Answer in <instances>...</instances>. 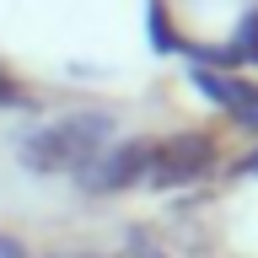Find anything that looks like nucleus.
<instances>
[{
  "mask_svg": "<svg viewBox=\"0 0 258 258\" xmlns=\"http://www.w3.org/2000/svg\"><path fill=\"white\" fill-rule=\"evenodd\" d=\"M113 118L108 108H81V113H64L54 124H38L22 135L16 145V161H22V172L32 177H76L97 151H108L113 145Z\"/></svg>",
  "mask_w": 258,
  "mask_h": 258,
  "instance_id": "nucleus-1",
  "label": "nucleus"
},
{
  "mask_svg": "<svg viewBox=\"0 0 258 258\" xmlns=\"http://www.w3.org/2000/svg\"><path fill=\"white\" fill-rule=\"evenodd\" d=\"M151 156H156V140H118L108 151H97L86 167L76 172V188L92 194V199H118V194L140 188L145 177H151Z\"/></svg>",
  "mask_w": 258,
  "mask_h": 258,
  "instance_id": "nucleus-2",
  "label": "nucleus"
},
{
  "mask_svg": "<svg viewBox=\"0 0 258 258\" xmlns=\"http://www.w3.org/2000/svg\"><path fill=\"white\" fill-rule=\"evenodd\" d=\"M221 167V140L205 135V129H183L172 140H156V156H151V188L172 194V188H188L199 177H210Z\"/></svg>",
  "mask_w": 258,
  "mask_h": 258,
  "instance_id": "nucleus-3",
  "label": "nucleus"
},
{
  "mask_svg": "<svg viewBox=\"0 0 258 258\" xmlns=\"http://www.w3.org/2000/svg\"><path fill=\"white\" fill-rule=\"evenodd\" d=\"M194 86H199L226 118H237L242 129L258 135V86H253V81L231 76V70H205V64H194Z\"/></svg>",
  "mask_w": 258,
  "mask_h": 258,
  "instance_id": "nucleus-4",
  "label": "nucleus"
},
{
  "mask_svg": "<svg viewBox=\"0 0 258 258\" xmlns=\"http://www.w3.org/2000/svg\"><path fill=\"white\" fill-rule=\"evenodd\" d=\"M124 258H167V247L151 226H124Z\"/></svg>",
  "mask_w": 258,
  "mask_h": 258,
  "instance_id": "nucleus-5",
  "label": "nucleus"
},
{
  "mask_svg": "<svg viewBox=\"0 0 258 258\" xmlns=\"http://www.w3.org/2000/svg\"><path fill=\"white\" fill-rule=\"evenodd\" d=\"M151 38H156L161 54H188L183 38H172V22H167V0H151Z\"/></svg>",
  "mask_w": 258,
  "mask_h": 258,
  "instance_id": "nucleus-6",
  "label": "nucleus"
},
{
  "mask_svg": "<svg viewBox=\"0 0 258 258\" xmlns=\"http://www.w3.org/2000/svg\"><path fill=\"white\" fill-rule=\"evenodd\" d=\"M231 59H247V64H258V11H247V22L237 27V43H231Z\"/></svg>",
  "mask_w": 258,
  "mask_h": 258,
  "instance_id": "nucleus-7",
  "label": "nucleus"
},
{
  "mask_svg": "<svg viewBox=\"0 0 258 258\" xmlns=\"http://www.w3.org/2000/svg\"><path fill=\"white\" fill-rule=\"evenodd\" d=\"M32 97H27V86H22V81L11 76V70H6V64H0V108H27Z\"/></svg>",
  "mask_w": 258,
  "mask_h": 258,
  "instance_id": "nucleus-8",
  "label": "nucleus"
},
{
  "mask_svg": "<svg viewBox=\"0 0 258 258\" xmlns=\"http://www.w3.org/2000/svg\"><path fill=\"white\" fill-rule=\"evenodd\" d=\"M0 258H32V253H27V242L16 231H0Z\"/></svg>",
  "mask_w": 258,
  "mask_h": 258,
  "instance_id": "nucleus-9",
  "label": "nucleus"
},
{
  "mask_svg": "<svg viewBox=\"0 0 258 258\" xmlns=\"http://www.w3.org/2000/svg\"><path fill=\"white\" fill-rule=\"evenodd\" d=\"M43 258H102V253H92V247H54V253H43Z\"/></svg>",
  "mask_w": 258,
  "mask_h": 258,
  "instance_id": "nucleus-10",
  "label": "nucleus"
},
{
  "mask_svg": "<svg viewBox=\"0 0 258 258\" xmlns=\"http://www.w3.org/2000/svg\"><path fill=\"white\" fill-rule=\"evenodd\" d=\"M237 172H242V177H258V151H247V156L237 161Z\"/></svg>",
  "mask_w": 258,
  "mask_h": 258,
  "instance_id": "nucleus-11",
  "label": "nucleus"
}]
</instances>
